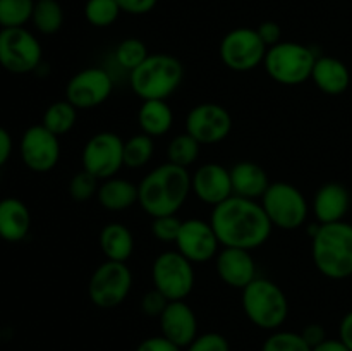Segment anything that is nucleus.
Listing matches in <instances>:
<instances>
[{
	"label": "nucleus",
	"instance_id": "22",
	"mask_svg": "<svg viewBox=\"0 0 352 351\" xmlns=\"http://www.w3.org/2000/svg\"><path fill=\"white\" fill-rule=\"evenodd\" d=\"M311 81L325 95H342L351 85L349 67L340 58L323 55V57L316 58L311 72Z\"/></svg>",
	"mask_w": 352,
	"mask_h": 351
},
{
	"label": "nucleus",
	"instance_id": "7",
	"mask_svg": "<svg viewBox=\"0 0 352 351\" xmlns=\"http://www.w3.org/2000/svg\"><path fill=\"white\" fill-rule=\"evenodd\" d=\"M272 226L284 231H296L306 222L309 205L301 189L285 181L270 182L260 200Z\"/></svg>",
	"mask_w": 352,
	"mask_h": 351
},
{
	"label": "nucleus",
	"instance_id": "19",
	"mask_svg": "<svg viewBox=\"0 0 352 351\" xmlns=\"http://www.w3.org/2000/svg\"><path fill=\"white\" fill-rule=\"evenodd\" d=\"M162 336L186 350L198 337V319L186 299L170 301L160 315Z\"/></svg>",
	"mask_w": 352,
	"mask_h": 351
},
{
	"label": "nucleus",
	"instance_id": "15",
	"mask_svg": "<svg viewBox=\"0 0 352 351\" xmlns=\"http://www.w3.org/2000/svg\"><path fill=\"white\" fill-rule=\"evenodd\" d=\"M19 153L23 164L33 172H48L58 164L60 141L43 124L28 127L21 136Z\"/></svg>",
	"mask_w": 352,
	"mask_h": 351
},
{
	"label": "nucleus",
	"instance_id": "42",
	"mask_svg": "<svg viewBox=\"0 0 352 351\" xmlns=\"http://www.w3.org/2000/svg\"><path fill=\"white\" fill-rule=\"evenodd\" d=\"M301 336L311 350L318 346V344H322L325 339H329V337H327L325 327H323L322 323H308V326L301 330Z\"/></svg>",
	"mask_w": 352,
	"mask_h": 351
},
{
	"label": "nucleus",
	"instance_id": "33",
	"mask_svg": "<svg viewBox=\"0 0 352 351\" xmlns=\"http://www.w3.org/2000/svg\"><path fill=\"white\" fill-rule=\"evenodd\" d=\"M148 55H150V52H148L144 41H141L140 38H126L117 45L116 52H113L116 62L127 72L134 71L138 65L143 64Z\"/></svg>",
	"mask_w": 352,
	"mask_h": 351
},
{
	"label": "nucleus",
	"instance_id": "16",
	"mask_svg": "<svg viewBox=\"0 0 352 351\" xmlns=\"http://www.w3.org/2000/svg\"><path fill=\"white\" fill-rule=\"evenodd\" d=\"M175 250L184 255L191 264H205L215 260L220 251V241L210 220H182L181 231L175 240Z\"/></svg>",
	"mask_w": 352,
	"mask_h": 351
},
{
	"label": "nucleus",
	"instance_id": "2",
	"mask_svg": "<svg viewBox=\"0 0 352 351\" xmlns=\"http://www.w3.org/2000/svg\"><path fill=\"white\" fill-rule=\"evenodd\" d=\"M191 195L188 169L165 162L148 172L138 184V203L150 217L177 215Z\"/></svg>",
	"mask_w": 352,
	"mask_h": 351
},
{
	"label": "nucleus",
	"instance_id": "35",
	"mask_svg": "<svg viewBox=\"0 0 352 351\" xmlns=\"http://www.w3.org/2000/svg\"><path fill=\"white\" fill-rule=\"evenodd\" d=\"M98 186V179L82 169V171L76 172L71 181H69V195L78 203L88 202L93 196H96Z\"/></svg>",
	"mask_w": 352,
	"mask_h": 351
},
{
	"label": "nucleus",
	"instance_id": "21",
	"mask_svg": "<svg viewBox=\"0 0 352 351\" xmlns=\"http://www.w3.org/2000/svg\"><path fill=\"white\" fill-rule=\"evenodd\" d=\"M229 171L230 181H232V191L236 196L261 200V196L265 195V191L270 186L267 171L253 160L236 162Z\"/></svg>",
	"mask_w": 352,
	"mask_h": 351
},
{
	"label": "nucleus",
	"instance_id": "5",
	"mask_svg": "<svg viewBox=\"0 0 352 351\" xmlns=\"http://www.w3.org/2000/svg\"><path fill=\"white\" fill-rule=\"evenodd\" d=\"M243 312L253 326L263 330H277L289 317V299L277 282L256 277L243 289Z\"/></svg>",
	"mask_w": 352,
	"mask_h": 351
},
{
	"label": "nucleus",
	"instance_id": "34",
	"mask_svg": "<svg viewBox=\"0 0 352 351\" xmlns=\"http://www.w3.org/2000/svg\"><path fill=\"white\" fill-rule=\"evenodd\" d=\"M261 351H311V348L302 339L301 332L277 329L265 339Z\"/></svg>",
	"mask_w": 352,
	"mask_h": 351
},
{
	"label": "nucleus",
	"instance_id": "12",
	"mask_svg": "<svg viewBox=\"0 0 352 351\" xmlns=\"http://www.w3.org/2000/svg\"><path fill=\"white\" fill-rule=\"evenodd\" d=\"M81 162L98 181L113 178L124 167V140L113 131L93 134L82 148Z\"/></svg>",
	"mask_w": 352,
	"mask_h": 351
},
{
	"label": "nucleus",
	"instance_id": "32",
	"mask_svg": "<svg viewBox=\"0 0 352 351\" xmlns=\"http://www.w3.org/2000/svg\"><path fill=\"white\" fill-rule=\"evenodd\" d=\"M120 7L117 0H86L85 17L91 26L109 28L119 19Z\"/></svg>",
	"mask_w": 352,
	"mask_h": 351
},
{
	"label": "nucleus",
	"instance_id": "26",
	"mask_svg": "<svg viewBox=\"0 0 352 351\" xmlns=\"http://www.w3.org/2000/svg\"><path fill=\"white\" fill-rule=\"evenodd\" d=\"M100 248L107 260L127 264L134 253V236L124 224L109 222L100 231Z\"/></svg>",
	"mask_w": 352,
	"mask_h": 351
},
{
	"label": "nucleus",
	"instance_id": "27",
	"mask_svg": "<svg viewBox=\"0 0 352 351\" xmlns=\"http://www.w3.org/2000/svg\"><path fill=\"white\" fill-rule=\"evenodd\" d=\"M76 120H78V109L67 100H58L47 107L41 124L50 133L60 138L76 126Z\"/></svg>",
	"mask_w": 352,
	"mask_h": 351
},
{
	"label": "nucleus",
	"instance_id": "9",
	"mask_svg": "<svg viewBox=\"0 0 352 351\" xmlns=\"http://www.w3.org/2000/svg\"><path fill=\"white\" fill-rule=\"evenodd\" d=\"M151 281L168 301L186 299L195 288V264L177 250L162 251L151 265Z\"/></svg>",
	"mask_w": 352,
	"mask_h": 351
},
{
	"label": "nucleus",
	"instance_id": "17",
	"mask_svg": "<svg viewBox=\"0 0 352 351\" xmlns=\"http://www.w3.org/2000/svg\"><path fill=\"white\" fill-rule=\"evenodd\" d=\"M191 191L199 202L217 206L234 195L230 171L217 162L199 165L191 176Z\"/></svg>",
	"mask_w": 352,
	"mask_h": 351
},
{
	"label": "nucleus",
	"instance_id": "39",
	"mask_svg": "<svg viewBox=\"0 0 352 351\" xmlns=\"http://www.w3.org/2000/svg\"><path fill=\"white\" fill-rule=\"evenodd\" d=\"M136 351H182V348H179L177 344H174L160 334V336H151L141 341Z\"/></svg>",
	"mask_w": 352,
	"mask_h": 351
},
{
	"label": "nucleus",
	"instance_id": "36",
	"mask_svg": "<svg viewBox=\"0 0 352 351\" xmlns=\"http://www.w3.org/2000/svg\"><path fill=\"white\" fill-rule=\"evenodd\" d=\"M181 226L182 220L177 215L155 217L151 222V233L162 243H175Z\"/></svg>",
	"mask_w": 352,
	"mask_h": 351
},
{
	"label": "nucleus",
	"instance_id": "11",
	"mask_svg": "<svg viewBox=\"0 0 352 351\" xmlns=\"http://www.w3.org/2000/svg\"><path fill=\"white\" fill-rule=\"evenodd\" d=\"M43 57L41 43L26 28L0 30V65L12 74H28L38 69Z\"/></svg>",
	"mask_w": 352,
	"mask_h": 351
},
{
	"label": "nucleus",
	"instance_id": "6",
	"mask_svg": "<svg viewBox=\"0 0 352 351\" xmlns=\"http://www.w3.org/2000/svg\"><path fill=\"white\" fill-rule=\"evenodd\" d=\"M315 50L298 41H280L267 50L263 67L270 79L284 86H298L311 79Z\"/></svg>",
	"mask_w": 352,
	"mask_h": 351
},
{
	"label": "nucleus",
	"instance_id": "38",
	"mask_svg": "<svg viewBox=\"0 0 352 351\" xmlns=\"http://www.w3.org/2000/svg\"><path fill=\"white\" fill-rule=\"evenodd\" d=\"M168 299L162 295L158 289H151V291L144 292V296L141 298V312L146 317H155V319H160V315L164 313V310L167 308Z\"/></svg>",
	"mask_w": 352,
	"mask_h": 351
},
{
	"label": "nucleus",
	"instance_id": "31",
	"mask_svg": "<svg viewBox=\"0 0 352 351\" xmlns=\"http://www.w3.org/2000/svg\"><path fill=\"white\" fill-rule=\"evenodd\" d=\"M34 0H0V30L24 28L33 16Z\"/></svg>",
	"mask_w": 352,
	"mask_h": 351
},
{
	"label": "nucleus",
	"instance_id": "3",
	"mask_svg": "<svg viewBox=\"0 0 352 351\" xmlns=\"http://www.w3.org/2000/svg\"><path fill=\"white\" fill-rule=\"evenodd\" d=\"M311 234L313 264L322 275L344 281L352 275V224H316Z\"/></svg>",
	"mask_w": 352,
	"mask_h": 351
},
{
	"label": "nucleus",
	"instance_id": "20",
	"mask_svg": "<svg viewBox=\"0 0 352 351\" xmlns=\"http://www.w3.org/2000/svg\"><path fill=\"white\" fill-rule=\"evenodd\" d=\"M311 206L318 224L340 222L349 212L351 195L340 182H325L315 193Z\"/></svg>",
	"mask_w": 352,
	"mask_h": 351
},
{
	"label": "nucleus",
	"instance_id": "1",
	"mask_svg": "<svg viewBox=\"0 0 352 351\" xmlns=\"http://www.w3.org/2000/svg\"><path fill=\"white\" fill-rule=\"evenodd\" d=\"M210 224L219 237L220 246L250 251L263 246L274 231L258 200L236 195L213 206Z\"/></svg>",
	"mask_w": 352,
	"mask_h": 351
},
{
	"label": "nucleus",
	"instance_id": "45",
	"mask_svg": "<svg viewBox=\"0 0 352 351\" xmlns=\"http://www.w3.org/2000/svg\"><path fill=\"white\" fill-rule=\"evenodd\" d=\"M311 351H351L349 348L346 346V343H344L340 337H337V339H325L322 344H318L316 348H313Z\"/></svg>",
	"mask_w": 352,
	"mask_h": 351
},
{
	"label": "nucleus",
	"instance_id": "41",
	"mask_svg": "<svg viewBox=\"0 0 352 351\" xmlns=\"http://www.w3.org/2000/svg\"><path fill=\"white\" fill-rule=\"evenodd\" d=\"M157 2L158 0H117L120 10L131 16H143V14L151 12Z\"/></svg>",
	"mask_w": 352,
	"mask_h": 351
},
{
	"label": "nucleus",
	"instance_id": "37",
	"mask_svg": "<svg viewBox=\"0 0 352 351\" xmlns=\"http://www.w3.org/2000/svg\"><path fill=\"white\" fill-rule=\"evenodd\" d=\"M186 351H230V344L226 336L219 332L198 334Z\"/></svg>",
	"mask_w": 352,
	"mask_h": 351
},
{
	"label": "nucleus",
	"instance_id": "23",
	"mask_svg": "<svg viewBox=\"0 0 352 351\" xmlns=\"http://www.w3.org/2000/svg\"><path fill=\"white\" fill-rule=\"evenodd\" d=\"M31 213L26 203L17 198L0 200V237L19 243L30 234Z\"/></svg>",
	"mask_w": 352,
	"mask_h": 351
},
{
	"label": "nucleus",
	"instance_id": "40",
	"mask_svg": "<svg viewBox=\"0 0 352 351\" xmlns=\"http://www.w3.org/2000/svg\"><path fill=\"white\" fill-rule=\"evenodd\" d=\"M256 31L268 48L282 41V28L280 24H277L275 21H263V23L256 28Z\"/></svg>",
	"mask_w": 352,
	"mask_h": 351
},
{
	"label": "nucleus",
	"instance_id": "30",
	"mask_svg": "<svg viewBox=\"0 0 352 351\" xmlns=\"http://www.w3.org/2000/svg\"><path fill=\"white\" fill-rule=\"evenodd\" d=\"M199 150H201V143H198L191 134L184 131L182 134H177L170 140L167 147V158L170 164L189 169L198 160Z\"/></svg>",
	"mask_w": 352,
	"mask_h": 351
},
{
	"label": "nucleus",
	"instance_id": "46",
	"mask_svg": "<svg viewBox=\"0 0 352 351\" xmlns=\"http://www.w3.org/2000/svg\"><path fill=\"white\" fill-rule=\"evenodd\" d=\"M34 2H38V0H34Z\"/></svg>",
	"mask_w": 352,
	"mask_h": 351
},
{
	"label": "nucleus",
	"instance_id": "43",
	"mask_svg": "<svg viewBox=\"0 0 352 351\" xmlns=\"http://www.w3.org/2000/svg\"><path fill=\"white\" fill-rule=\"evenodd\" d=\"M10 153H12V138L6 127L0 126V167L7 164Z\"/></svg>",
	"mask_w": 352,
	"mask_h": 351
},
{
	"label": "nucleus",
	"instance_id": "10",
	"mask_svg": "<svg viewBox=\"0 0 352 351\" xmlns=\"http://www.w3.org/2000/svg\"><path fill=\"white\" fill-rule=\"evenodd\" d=\"M268 47L256 28H234L222 38L219 47L223 65L234 72H250L263 64Z\"/></svg>",
	"mask_w": 352,
	"mask_h": 351
},
{
	"label": "nucleus",
	"instance_id": "14",
	"mask_svg": "<svg viewBox=\"0 0 352 351\" xmlns=\"http://www.w3.org/2000/svg\"><path fill=\"white\" fill-rule=\"evenodd\" d=\"M186 133L198 143L217 145L232 131V116L220 103L205 102L195 105L186 116Z\"/></svg>",
	"mask_w": 352,
	"mask_h": 351
},
{
	"label": "nucleus",
	"instance_id": "18",
	"mask_svg": "<svg viewBox=\"0 0 352 351\" xmlns=\"http://www.w3.org/2000/svg\"><path fill=\"white\" fill-rule=\"evenodd\" d=\"M215 268L223 284L239 291L258 277L253 255L243 248H220L215 257Z\"/></svg>",
	"mask_w": 352,
	"mask_h": 351
},
{
	"label": "nucleus",
	"instance_id": "4",
	"mask_svg": "<svg viewBox=\"0 0 352 351\" xmlns=\"http://www.w3.org/2000/svg\"><path fill=\"white\" fill-rule=\"evenodd\" d=\"M184 79V65L170 54H150L129 72V85L141 100H167Z\"/></svg>",
	"mask_w": 352,
	"mask_h": 351
},
{
	"label": "nucleus",
	"instance_id": "13",
	"mask_svg": "<svg viewBox=\"0 0 352 351\" xmlns=\"http://www.w3.org/2000/svg\"><path fill=\"white\" fill-rule=\"evenodd\" d=\"M113 92V79L103 67H86L76 72L65 85V100L78 110L103 105Z\"/></svg>",
	"mask_w": 352,
	"mask_h": 351
},
{
	"label": "nucleus",
	"instance_id": "8",
	"mask_svg": "<svg viewBox=\"0 0 352 351\" xmlns=\"http://www.w3.org/2000/svg\"><path fill=\"white\" fill-rule=\"evenodd\" d=\"M133 288V272L126 262L105 260L88 281V298L102 310L122 305Z\"/></svg>",
	"mask_w": 352,
	"mask_h": 351
},
{
	"label": "nucleus",
	"instance_id": "28",
	"mask_svg": "<svg viewBox=\"0 0 352 351\" xmlns=\"http://www.w3.org/2000/svg\"><path fill=\"white\" fill-rule=\"evenodd\" d=\"M31 23L38 33L55 34L64 24V9L57 0H38L34 2Z\"/></svg>",
	"mask_w": 352,
	"mask_h": 351
},
{
	"label": "nucleus",
	"instance_id": "29",
	"mask_svg": "<svg viewBox=\"0 0 352 351\" xmlns=\"http://www.w3.org/2000/svg\"><path fill=\"white\" fill-rule=\"evenodd\" d=\"M155 153V141L148 134L140 133L124 141V167L141 169L150 164Z\"/></svg>",
	"mask_w": 352,
	"mask_h": 351
},
{
	"label": "nucleus",
	"instance_id": "24",
	"mask_svg": "<svg viewBox=\"0 0 352 351\" xmlns=\"http://www.w3.org/2000/svg\"><path fill=\"white\" fill-rule=\"evenodd\" d=\"M96 200L109 212H122L138 203V184L131 182L129 179L113 176L102 181Z\"/></svg>",
	"mask_w": 352,
	"mask_h": 351
},
{
	"label": "nucleus",
	"instance_id": "44",
	"mask_svg": "<svg viewBox=\"0 0 352 351\" xmlns=\"http://www.w3.org/2000/svg\"><path fill=\"white\" fill-rule=\"evenodd\" d=\"M339 337L346 343V346L352 351V310L342 317L339 326Z\"/></svg>",
	"mask_w": 352,
	"mask_h": 351
},
{
	"label": "nucleus",
	"instance_id": "25",
	"mask_svg": "<svg viewBox=\"0 0 352 351\" xmlns=\"http://www.w3.org/2000/svg\"><path fill=\"white\" fill-rule=\"evenodd\" d=\"M138 124L141 133L148 134L155 140L172 129L174 124V112L167 100H143L138 110Z\"/></svg>",
	"mask_w": 352,
	"mask_h": 351
}]
</instances>
